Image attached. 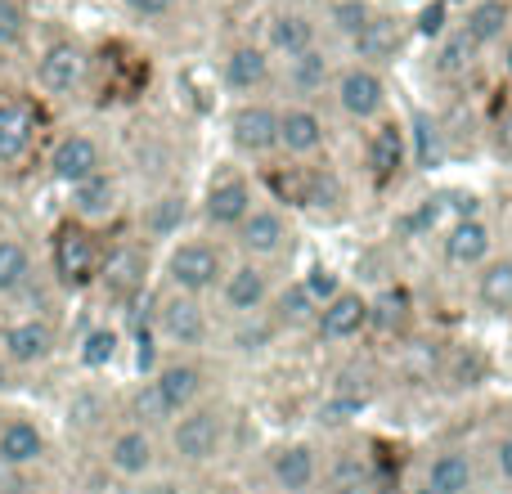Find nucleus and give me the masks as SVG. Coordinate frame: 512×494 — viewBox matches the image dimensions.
Returning <instances> with one entry per match:
<instances>
[{"instance_id": "10", "label": "nucleus", "mask_w": 512, "mask_h": 494, "mask_svg": "<svg viewBox=\"0 0 512 494\" xmlns=\"http://www.w3.org/2000/svg\"><path fill=\"white\" fill-rule=\"evenodd\" d=\"M256 203H261V198H256V185H252L248 171L243 167H221V171H212V180H207L198 212H203V225L212 234H234L239 230V221L252 212Z\"/></svg>"}, {"instance_id": "21", "label": "nucleus", "mask_w": 512, "mask_h": 494, "mask_svg": "<svg viewBox=\"0 0 512 494\" xmlns=\"http://www.w3.org/2000/svg\"><path fill=\"white\" fill-rule=\"evenodd\" d=\"M369 324H373V301L364 297L360 288H346L342 283V292L328 297L324 306L315 310V324L310 328H315L319 342L342 346V342H355V337L369 333Z\"/></svg>"}, {"instance_id": "46", "label": "nucleus", "mask_w": 512, "mask_h": 494, "mask_svg": "<svg viewBox=\"0 0 512 494\" xmlns=\"http://www.w3.org/2000/svg\"><path fill=\"white\" fill-rule=\"evenodd\" d=\"M499 68H504V77L512 81V32L499 41Z\"/></svg>"}, {"instance_id": "24", "label": "nucleus", "mask_w": 512, "mask_h": 494, "mask_svg": "<svg viewBox=\"0 0 512 494\" xmlns=\"http://www.w3.org/2000/svg\"><path fill=\"white\" fill-rule=\"evenodd\" d=\"M261 45L274 54V63L292 59V54H306L315 50L319 41V18L310 14V9H274L270 18H265V32H261Z\"/></svg>"}, {"instance_id": "2", "label": "nucleus", "mask_w": 512, "mask_h": 494, "mask_svg": "<svg viewBox=\"0 0 512 494\" xmlns=\"http://www.w3.org/2000/svg\"><path fill=\"white\" fill-rule=\"evenodd\" d=\"M225 441H230V418L212 400H198L167 423V450L180 468H212L225 454Z\"/></svg>"}, {"instance_id": "13", "label": "nucleus", "mask_w": 512, "mask_h": 494, "mask_svg": "<svg viewBox=\"0 0 512 494\" xmlns=\"http://www.w3.org/2000/svg\"><path fill=\"white\" fill-rule=\"evenodd\" d=\"M99 171H108V153L95 131H63L45 149V176L63 189L81 185V180L99 176Z\"/></svg>"}, {"instance_id": "30", "label": "nucleus", "mask_w": 512, "mask_h": 494, "mask_svg": "<svg viewBox=\"0 0 512 494\" xmlns=\"http://www.w3.org/2000/svg\"><path fill=\"white\" fill-rule=\"evenodd\" d=\"M122 212V189H117V180L108 176V171H99V176L81 180V185L68 189V216L81 225H104L113 221V216Z\"/></svg>"}, {"instance_id": "28", "label": "nucleus", "mask_w": 512, "mask_h": 494, "mask_svg": "<svg viewBox=\"0 0 512 494\" xmlns=\"http://www.w3.org/2000/svg\"><path fill=\"white\" fill-rule=\"evenodd\" d=\"M373 490V459L360 445H337L324 454V472H319V494H369Z\"/></svg>"}, {"instance_id": "36", "label": "nucleus", "mask_w": 512, "mask_h": 494, "mask_svg": "<svg viewBox=\"0 0 512 494\" xmlns=\"http://www.w3.org/2000/svg\"><path fill=\"white\" fill-rule=\"evenodd\" d=\"M185 221H189V203L180 194H162L144 207L140 216V239H180L185 234Z\"/></svg>"}, {"instance_id": "18", "label": "nucleus", "mask_w": 512, "mask_h": 494, "mask_svg": "<svg viewBox=\"0 0 512 494\" xmlns=\"http://www.w3.org/2000/svg\"><path fill=\"white\" fill-rule=\"evenodd\" d=\"M328 149V122L315 104L279 99V158L288 162H319Z\"/></svg>"}, {"instance_id": "41", "label": "nucleus", "mask_w": 512, "mask_h": 494, "mask_svg": "<svg viewBox=\"0 0 512 494\" xmlns=\"http://www.w3.org/2000/svg\"><path fill=\"white\" fill-rule=\"evenodd\" d=\"M301 288L310 292V301H315V306H324L328 297H337V292H342V279H337L328 265H310V270L301 274Z\"/></svg>"}, {"instance_id": "38", "label": "nucleus", "mask_w": 512, "mask_h": 494, "mask_svg": "<svg viewBox=\"0 0 512 494\" xmlns=\"http://www.w3.org/2000/svg\"><path fill=\"white\" fill-rule=\"evenodd\" d=\"M126 423L144 427V432H167L171 414L162 409V400H158V391L149 387V378H144L140 387L131 391V400H126Z\"/></svg>"}, {"instance_id": "32", "label": "nucleus", "mask_w": 512, "mask_h": 494, "mask_svg": "<svg viewBox=\"0 0 512 494\" xmlns=\"http://www.w3.org/2000/svg\"><path fill=\"white\" fill-rule=\"evenodd\" d=\"M459 27L481 50H490V45H499L512 32V0H472L468 14L459 18Z\"/></svg>"}, {"instance_id": "40", "label": "nucleus", "mask_w": 512, "mask_h": 494, "mask_svg": "<svg viewBox=\"0 0 512 494\" xmlns=\"http://www.w3.org/2000/svg\"><path fill=\"white\" fill-rule=\"evenodd\" d=\"M27 27L32 18H27L23 0H0V54H14L27 41Z\"/></svg>"}, {"instance_id": "34", "label": "nucleus", "mask_w": 512, "mask_h": 494, "mask_svg": "<svg viewBox=\"0 0 512 494\" xmlns=\"http://www.w3.org/2000/svg\"><path fill=\"white\" fill-rule=\"evenodd\" d=\"M481 45L472 41L463 27H445L441 32V45H436V72L441 77H450V81H463V77H472V72L481 68Z\"/></svg>"}, {"instance_id": "29", "label": "nucleus", "mask_w": 512, "mask_h": 494, "mask_svg": "<svg viewBox=\"0 0 512 494\" xmlns=\"http://www.w3.org/2000/svg\"><path fill=\"white\" fill-rule=\"evenodd\" d=\"M346 41H351L355 63L382 68V63H391L400 50H405V27H400L391 14H378V9H373V14L364 18L355 32H346Z\"/></svg>"}, {"instance_id": "26", "label": "nucleus", "mask_w": 512, "mask_h": 494, "mask_svg": "<svg viewBox=\"0 0 512 494\" xmlns=\"http://www.w3.org/2000/svg\"><path fill=\"white\" fill-rule=\"evenodd\" d=\"M472 310L490 319H512V252H495L472 270Z\"/></svg>"}, {"instance_id": "33", "label": "nucleus", "mask_w": 512, "mask_h": 494, "mask_svg": "<svg viewBox=\"0 0 512 494\" xmlns=\"http://www.w3.org/2000/svg\"><path fill=\"white\" fill-rule=\"evenodd\" d=\"M315 301H310V292L301 288V279H292V283H279L274 288V297H270V328H283V333H301V328H310L315 324Z\"/></svg>"}, {"instance_id": "11", "label": "nucleus", "mask_w": 512, "mask_h": 494, "mask_svg": "<svg viewBox=\"0 0 512 494\" xmlns=\"http://www.w3.org/2000/svg\"><path fill=\"white\" fill-rule=\"evenodd\" d=\"M274 270L270 265H256V261H230V270H225L221 288L212 292L216 306H221L225 319H234V324H243V319H261L265 310H270V297H274Z\"/></svg>"}, {"instance_id": "14", "label": "nucleus", "mask_w": 512, "mask_h": 494, "mask_svg": "<svg viewBox=\"0 0 512 494\" xmlns=\"http://www.w3.org/2000/svg\"><path fill=\"white\" fill-rule=\"evenodd\" d=\"M319 472H324V450L306 436L265 450V477L279 494H319Z\"/></svg>"}, {"instance_id": "4", "label": "nucleus", "mask_w": 512, "mask_h": 494, "mask_svg": "<svg viewBox=\"0 0 512 494\" xmlns=\"http://www.w3.org/2000/svg\"><path fill=\"white\" fill-rule=\"evenodd\" d=\"M45 108L36 95L0 90V176H14L41 153Z\"/></svg>"}, {"instance_id": "5", "label": "nucleus", "mask_w": 512, "mask_h": 494, "mask_svg": "<svg viewBox=\"0 0 512 494\" xmlns=\"http://www.w3.org/2000/svg\"><path fill=\"white\" fill-rule=\"evenodd\" d=\"M153 333H158V342L171 346V355H198L212 342L216 324L203 297H185V292L162 288L158 301H153Z\"/></svg>"}, {"instance_id": "47", "label": "nucleus", "mask_w": 512, "mask_h": 494, "mask_svg": "<svg viewBox=\"0 0 512 494\" xmlns=\"http://www.w3.org/2000/svg\"><path fill=\"white\" fill-rule=\"evenodd\" d=\"M140 494H176V481H162V486H158V481H153V486H144Z\"/></svg>"}, {"instance_id": "49", "label": "nucleus", "mask_w": 512, "mask_h": 494, "mask_svg": "<svg viewBox=\"0 0 512 494\" xmlns=\"http://www.w3.org/2000/svg\"><path fill=\"white\" fill-rule=\"evenodd\" d=\"M472 494H486V490H472Z\"/></svg>"}, {"instance_id": "6", "label": "nucleus", "mask_w": 512, "mask_h": 494, "mask_svg": "<svg viewBox=\"0 0 512 494\" xmlns=\"http://www.w3.org/2000/svg\"><path fill=\"white\" fill-rule=\"evenodd\" d=\"M328 99L333 108L346 117V122H360V126H373L387 117V104H391V90H387V77L382 68H369V63H342L328 81Z\"/></svg>"}, {"instance_id": "43", "label": "nucleus", "mask_w": 512, "mask_h": 494, "mask_svg": "<svg viewBox=\"0 0 512 494\" xmlns=\"http://www.w3.org/2000/svg\"><path fill=\"white\" fill-rule=\"evenodd\" d=\"M490 468H495V477L512 486V432L495 436V445H490Z\"/></svg>"}, {"instance_id": "9", "label": "nucleus", "mask_w": 512, "mask_h": 494, "mask_svg": "<svg viewBox=\"0 0 512 494\" xmlns=\"http://www.w3.org/2000/svg\"><path fill=\"white\" fill-rule=\"evenodd\" d=\"M234 247H239V261H256V265H279L292 252V221L279 203H256L248 216L234 230Z\"/></svg>"}, {"instance_id": "42", "label": "nucleus", "mask_w": 512, "mask_h": 494, "mask_svg": "<svg viewBox=\"0 0 512 494\" xmlns=\"http://www.w3.org/2000/svg\"><path fill=\"white\" fill-rule=\"evenodd\" d=\"M126 14L144 18V23H158V18H171L180 9V0H122Z\"/></svg>"}, {"instance_id": "20", "label": "nucleus", "mask_w": 512, "mask_h": 494, "mask_svg": "<svg viewBox=\"0 0 512 494\" xmlns=\"http://www.w3.org/2000/svg\"><path fill=\"white\" fill-rule=\"evenodd\" d=\"M436 252H441L445 270L472 274L477 265H486L490 256H495V225H490L486 216H454V221L441 230Z\"/></svg>"}, {"instance_id": "37", "label": "nucleus", "mask_w": 512, "mask_h": 494, "mask_svg": "<svg viewBox=\"0 0 512 494\" xmlns=\"http://www.w3.org/2000/svg\"><path fill=\"white\" fill-rule=\"evenodd\" d=\"M378 400V378H369L364 369H342L333 378V405H342V414L369 409Z\"/></svg>"}, {"instance_id": "19", "label": "nucleus", "mask_w": 512, "mask_h": 494, "mask_svg": "<svg viewBox=\"0 0 512 494\" xmlns=\"http://www.w3.org/2000/svg\"><path fill=\"white\" fill-rule=\"evenodd\" d=\"M274 54L265 50L261 41H234L225 45L221 54V86L225 95H239V99H261V90L274 86Z\"/></svg>"}, {"instance_id": "23", "label": "nucleus", "mask_w": 512, "mask_h": 494, "mask_svg": "<svg viewBox=\"0 0 512 494\" xmlns=\"http://www.w3.org/2000/svg\"><path fill=\"white\" fill-rule=\"evenodd\" d=\"M423 486L436 494H472L481 490V463L468 445H441L423 463Z\"/></svg>"}, {"instance_id": "12", "label": "nucleus", "mask_w": 512, "mask_h": 494, "mask_svg": "<svg viewBox=\"0 0 512 494\" xmlns=\"http://www.w3.org/2000/svg\"><path fill=\"white\" fill-rule=\"evenodd\" d=\"M225 140L243 158H279V99H239L225 117Z\"/></svg>"}, {"instance_id": "16", "label": "nucleus", "mask_w": 512, "mask_h": 494, "mask_svg": "<svg viewBox=\"0 0 512 494\" xmlns=\"http://www.w3.org/2000/svg\"><path fill=\"white\" fill-rule=\"evenodd\" d=\"M207 382H212V373H207V364L198 360V355H167V360L149 373V387L158 391L162 409H167L171 418L194 409L198 400H207Z\"/></svg>"}, {"instance_id": "35", "label": "nucleus", "mask_w": 512, "mask_h": 494, "mask_svg": "<svg viewBox=\"0 0 512 494\" xmlns=\"http://www.w3.org/2000/svg\"><path fill=\"white\" fill-rule=\"evenodd\" d=\"M405 144H409V162H414L418 171H436L445 162V153H450V140H445L441 122H436L432 113H414V122H409V131H405Z\"/></svg>"}, {"instance_id": "1", "label": "nucleus", "mask_w": 512, "mask_h": 494, "mask_svg": "<svg viewBox=\"0 0 512 494\" xmlns=\"http://www.w3.org/2000/svg\"><path fill=\"white\" fill-rule=\"evenodd\" d=\"M225 270H230V256L212 234H180L171 243L167 261H162V283L171 292H185V297H212L221 288Z\"/></svg>"}, {"instance_id": "25", "label": "nucleus", "mask_w": 512, "mask_h": 494, "mask_svg": "<svg viewBox=\"0 0 512 494\" xmlns=\"http://www.w3.org/2000/svg\"><path fill=\"white\" fill-rule=\"evenodd\" d=\"M364 167H369V180L378 189L396 185L400 171L409 167V144H405V126L396 117H382L373 122L369 131V144H364Z\"/></svg>"}, {"instance_id": "7", "label": "nucleus", "mask_w": 512, "mask_h": 494, "mask_svg": "<svg viewBox=\"0 0 512 494\" xmlns=\"http://www.w3.org/2000/svg\"><path fill=\"white\" fill-rule=\"evenodd\" d=\"M149 274H153V256L140 234H126V239H117V243L104 239V261H99V279H95V288L104 292V297L131 306V301L144 297Z\"/></svg>"}, {"instance_id": "17", "label": "nucleus", "mask_w": 512, "mask_h": 494, "mask_svg": "<svg viewBox=\"0 0 512 494\" xmlns=\"http://www.w3.org/2000/svg\"><path fill=\"white\" fill-rule=\"evenodd\" d=\"M59 351V328L45 315H18L0 324V360L9 369H41Z\"/></svg>"}, {"instance_id": "27", "label": "nucleus", "mask_w": 512, "mask_h": 494, "mask_svg": "<svg viewBox=\"0 0 512 494\" xmlns=\"http://www.w3.org/2000/svg\"><path fill=\"white\" fill-rule=\"evenodd\" d=\"M333 72H337V63L328 59L324 45H315V50H306V54H292V59H283V68L274 72V81L288 90V99H301V104H310L315 95H328V81H333Z\"/></svg>"}, {"instance_id": "44", "label": "nucleus", "mask_w": 512, "mask_h": 494, "mask_svg": "<svg viewBox=\"0 0 512 494\" xmlns=\"http://www.w3.org/2000/svg\"><path fill=\"white\" fill-rule=\"evenodd\" d=\"M445 23H450V5H445V0H436V5H427L423 14H418V32L423 36H441Z\"/></svg>"}, {"instance_id": "22", "label": "nucleus", "mask_w": 512, "mask_h": 494, "mask_svg": "<svg viewBox=\"0 0 512 494\" xmlns=\"http://www.w3.org/2000/svg\"><path fill=\"white\" fill-rule=\"evenodd\" d=\"M50 454V436L36 418L27 414H5L0 418V468L5 472H32Z\"/></svg>"}, {"instance_id": "39", "label": "nucleus", "mask_w": 512, "mask_h": 494, "mask_svg": "<svg viewBox=\"0 0 512 494\" xmlns=\"http://www.w3.org/2000/svg\"><path fill=\"white\" fill-rule=\"evenodd\" d=\"M117 351H122V333H117L113 324H95L81 337V364H86L90 373L108 369V364L117 360Z\"/></svg>"}, {"instance_id": "3", "label": "nucleus", "mask_w": 512, "mask_h": 494, "mask_svg": "<svg viewBox=\"0 0 512 494\" xmlns=\"http://www.w3.org/2000/svg\"><path fill=\"white\" fill-rule=\"evenodd\" d=\"M104 261V234L95 225H81L63 216L50 230V274L63 292H90Z\"/></svg>"}, {"instance_id": "31", "label": "nucleus", "mask_w": 512, "mask_h": 494, "mask_svg": "<svg viewBox=\"0 0 512 494\" xmlns=\"http://www.w3.org/2000/svg\"><path fill=\"white\" fill-rule=\"evenodd\" d=\"M36 279V256L27 239L18 234H0V301L9 297H23Z\"/></svg>"}, {"instance_id": "45", "label": "nucleus", "mask_w": 512, "mask_h": 494, "mask_svg": "<svg viewBox=\"0 0 512 494\" xmlns=\"http://www.w3.org/2000/svg\"><path fill=\"white\" fill-rule=\"evenodd\" d=\"M490 135H495V149H499V153H504V158L512 162V104H508L504 113L495 117V131H490Z\"/></svg>"}, {"instance_id": "48", "label": "nucleus", "mask_w": 512, "mask_h": 494, "mask_svg": "<svg viewBox=\"0 0 512 494\" xmlns=\"http://www.w3.org/2000/svg\"><path fill=\"white\" fill-rule=\"evenodd\" d=\"M396 494H436V490H427V486H423V481H409V486H400Z\"/></svg>"}, {"instance_id": "8", "label": "nucleus", "mask_w": 512, "mask_h": 494, "mask_svg": "<svg viewBox=\"0 0 512 494\" xmlns=\"http://www.w3.org/2000/svg\"><path fill=\"white\" fill-rule=\"evenodd\" d=\"M90 50L77 41V36H54V41L41 45V54H36V90H41L45 99H72L86 90L90 81Z\"/></svg>"}, {"instance_id": "15", "label": "nucleus", "mask_w": 512, "mask_h": 494, "mask_svg": "<svg viewBox=\"0 0 512 494\" xmlns=\"http://www.w3.org/2000/svg\"><path fill=\"white\" fill-rule=\"evenodd\" d=\"M104 468L113 472L117 481H149L158 472L162 459V441L158 432H144L135 423H117L113 432L104 436V450H99Z\"/></svg>"}]
</instances>
